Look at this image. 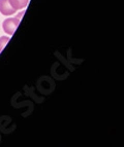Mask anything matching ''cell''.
<instances>
[{
	"label": "cell",
	"mask_w": 124,
	"mask_h": 147,
	"mask_svg": "<svg viewBox=\"0 0 124 147\" xmlns=\"http://www.w3.org/2000/svg\"><path fill=\"white\" fill-rule=\"evenodd\" d=\"M20 21H21L20 19H18L17 17L5 19V20L3 21V24H2L3 31L8 35L15 34L16 30H17L18 26H19V24H20Z\"/></svg>",
	"instance_id": "1"
},
{
	"label": "cell",
	"mask_w": 124,
	"mask_h": 147,
	"mask_svg": "<svg viewBox=\"0 0 124 147\" xmlns=\"http://www.w3.org/2000/svg\"><path fill=\"white\" fill-rule=\"evenodd\" d=\"M17 10H15L12 7V5L10 4L8 0H0V12L3 16L10 17V16L14 15Z\"/></svg>",
	"instance_id": "2"
},
{
	"label": "cell",
	"mask_w": 124,
	"mask_h": 147,
	"mask_svg": "<svg viewBox=\"0 0 124 147\" xmlns=\"http://www.w3.org/2000/svg\"><path fill=\"white\" fill-rule=\"evenodd\" d=\"M8 1H10V4L12 5V7L15 10L24 9L29 2V0H8Z\"/></svg>",
	"instance_id": "3"
},
{
	"label": "cell",
	"mask_w": 124,
	"mask_h": 147,
	"mask_svg": "<svg viewBox=\"0 0 124 147\" xmlns=\"http://www.w3.org/2000/svg\"><path fill=\"white\" fill-rule=\"evenodd\" d=\"M8 41H10V37L8 36H1L0 37V53L2 52V49H4V47L7 44Z\"/></svg>",
	"instance_id": "4"
}]
</instances>
